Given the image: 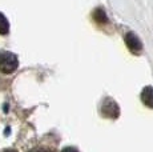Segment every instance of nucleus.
Listing matches in <instances>:
<instances>
[{
    "label": "nucleus",
    "instance_id": "nucleus-1",
    "mask_svg": "<svg viewBox=\"0 0 153 152\" xmlns=\"http://www.w3.org/2000/svg\"><path fill=\"white\" fill-rule=\"evenodd\" d=\"M19 66L17 56L12 52H0V71L3 74H12Z\"/></svg>",
    "mask_w": 153,
    "mask_h": 152
},
{
    "label": "nucleus",
    "instance_id": "nucleus-2",
    "mask_svg": "<svg viewBox=\"0 0 153 152\" xmlns=\"http://www.w3.org/2000/svg\"><path fill=\"white\" fill-rule=\"evenodd\" d=\"M124 40H125V44L128 47V49L132 54H136V55L141 54V51H143V43H141V40L139 39V36L136 34L128 32V34H125Z\"/></svg>",
    "mask_w": 153,
    "mask_h": 152
},
{
    "label": "nucleus",
    "instance_id": "nucleus-3",
    "mask_svg": "<svg viewBox=\"0 0 153 152\" xmlns=\"http://www.w3.org/2000/svg\"><path fill=\"white\" fill-rule=\"evenodd\" d=\"M101 113L105 116V118H117L120 113V108L117 106V103L113 100V99H105L102 101V106H101Z\"/></svg>",
    "mask_w": 153,
    "mask_h": 152
},
{
    "label": "nucleus",
    "instance_id": "nucleus-4",
    "mask_svg": "<svg viewBox=\"0 0 153 152\" xmlns=\"http://www.w3.org/2000/svg\"><path fill=\"white\" fill-rule=\"evenodd\" d=\"M141 100L146 107L153 108V87L148 86L143 89L141 92Z\"/></svg>",
    "mask_w": 153,
    "mask_h": 152
},
{
    "label": "nucleus",
    "instance_id": "nucleus-5",
    "mask_svg": "<svg viewBox=\"0 0 153 152\" xmlns=\"http://www.w3.org/2000/svg\"><path fill=\"white\" fill-rule=\"evenodd\" d=\"M10 31V23H8L7 17L3 13H0V35H5Z\"/></svg>",
    "mask_w": 153,
    "mask_h": 152
},
{
    "label": "nucleus",
    "instance_id": "nucleus-6",
    "mask_svg": "<svg viewBox=\"0 0 153 152\" xmlns=\"http://www.w3.org/2000/svg\"><path fill=\"white\" fill-rule=\"evenodd\" d=\"M93 17H95V20L99 23H107L108 22L107 15H105V11L102 10V8H97V10L93 12Z\"/></svg>",
    "mask_w": 153,
    "mask_h": 152
},
{
    "label": "nucleus",
    "instance_id": "nucleus-7",
    "mask_svg": "<svg viewBox=\"0 0 153 152\" xmlns=\"http://www.w3.org/2000/svg\"><path fill=\"white\" fill-rule=\"evenodd\" d=\"M28 152H51V151L47 150V148H43V147H37V148H32V150Z\"/></svg>",
    "mask_w": 153,
    "mask_h": 152
},
{
    "label": "nucleus",
    "instance_id": "nucleus-8",
    "mask_svg": "<svg viewBox=\"0 0 153 152\" xmlns=\"http://www.w3.org/2000/svg\"><path fill=\"white\" fill-rule=\"evenodd\" d=\"M61 152H79V151L76 150L75 147H65Z\"/></svg>",
    "mask_w": 153,
    "mask_h": 152
},
{
    "label": "nucleus",
    "instance_id": "nucleus-9",
    "mask_svg": "<svg viewBox=\"0 0 153 152\" xmlns=\"http://www.w3.org/2000/svg\"><path fill=\"white\" fill-rule=\"evenodd\" d=\"M3 152H17L16 150H13V148H8V150H4Z\"/></svg>",
    "mask_w": 153,
    "mask_h": 152
}]
</instances>
